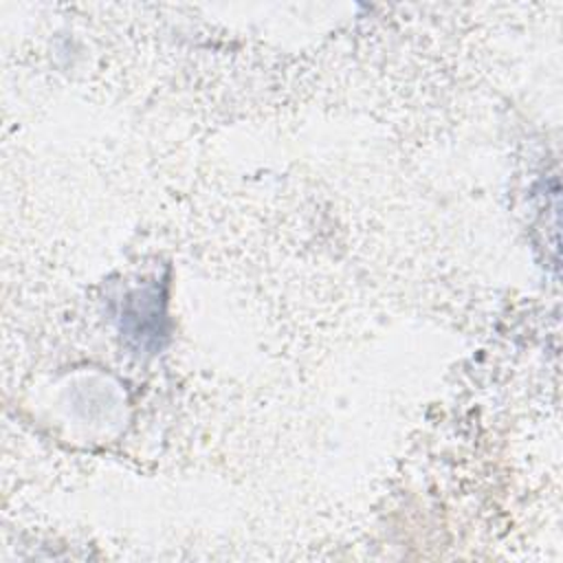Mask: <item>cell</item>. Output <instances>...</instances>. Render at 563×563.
Returning a JSON list of instances; mask_svg holds the SVG:
<instances>
[{
	"mask_svg": "<svg viewBox=\"0 0 563 563\" xmlns=\"http://www.w3.org/2000/svg\"><path fill=\"white\" fill-rule=\"evenodd\" d=\"M165 301L156 286L136 290L125 299L121 328L141 350H156L165 336Z\"/></svg>",
	"mask_w": 563,
	"mask_h": 563,
	"instance_id": "1",
	"label": "cell"
}]
</instances>
